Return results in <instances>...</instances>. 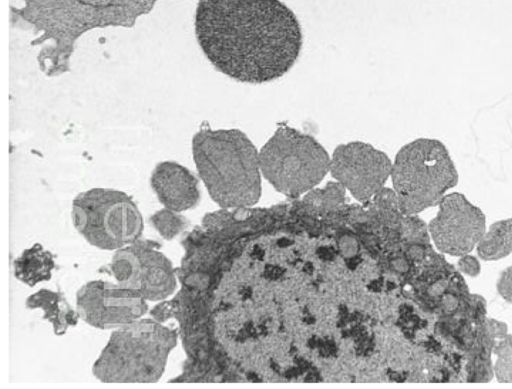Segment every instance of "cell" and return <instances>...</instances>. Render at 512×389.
<instances>
[{
    "label": "cell",
    "mask_w": 512,
    "mask_h": 389,
    "mask_svg": "<svg viewBox=\"0 0 512 389\" xmlns=\"http://www.w3.org/2000/svg\"><path fill=\"white\" fill-rule=\"evenodd\" d=\"M194 29L213 67L247 84L284 76L303 44L296 15L280 0H198Z\"/></svg>",
    "instance_id": "obj_1"
},
{
    "label": "cell",
    "mask_w": 512,
    "mask_h": 389,
    "mask_svg": "<svg viewBox=\"0 0 512 389\" xmlns=\"http://www.w3.org/2000/svg\"><path fill=\"white\" fill-rule=\"evenodd\" d=\"M160 0H21L10 8L11 25L34 36L37 62L47 77L71 70L78 39L93 29L131 28Z\"/></svg>",
    "instance_id": "obj_2"
},
{
    "label": "cell",
    "mask_w": 512,
    "mask_h": 389,
    "mask_svg": "<svg viewBox=\"0 0 512 389\" xmlns=\"http://www.w3.org/2000/svg\"><path fill=\"white\" fill-rule=\"evenodd\" d=\"M192 156L211 199L222 208H243L261 196L259 151L239 129L200 128Z\"/></svg>",
    "instance_id": "obj_3"
},
{
    "label": "cell",
    "mask_w": 512,
    "mask_h": 389,
    "mask_svg": "<svg viewBox=\"0 0 512 389\" xmlns=\"http://www.w3.org/2000/svg\"><path fill=\"white\" fill-rule=\"evenodd\" d=\"M178 332L152 319L114 330L96 359L93 375L104 383H156L163 375Z\"/></svg>",
    "instance_id": "obj_4"
},
{
    "label": "cell",
    "mask_w": 512,
    "mask_h": 389,
    "mask_svg": "<svg viewBox=\"0 0 512 389\" xmlns=\"http://www.w3.org/2000/svg\"><path fill=\"white\" fill-rule=\"evenodd\" d=\"M390 177L405 215L437 206L459 180L447 147L435 138H417L403 145L392 162Z\"/></svg>",
    "instance_id": "obj_5"
},
{
    "label": "cell",
    "mask_w": 512,
    "mask_h": 389,
    "mask_svg": "<svg viewBox=\"0 0 512 389\" xmlns=\"http://www.w3.org/2000/svg\"><path fill=\"white\" fill-rule=\"evenodd\" d=\"M331 157L311 135L281 123L259 151L262 175L280 193L298 197L318 185Z\"/></svg>",
    "instance_id": "obj_6"
},
{
    "label": "cell",
    "mask_w": 512,
    "mask_h": 389,
    "mask_svg": "<svg viewBox=\"0 0 512 389\" xmlns=\"http://www.w3.org/2000/svg\"><path fill=\"white\" fill-rule=\"evenodd\" d=\"M72 222L92 246L116 251L140 239L143 218L133 198L123 191L95 187L72 201Z\"/></svg>",
    "instance_id": "obj_7"
},
{
    "label": "cell",
    "mask_w": 512,
    "mask_h": 389,
    "mask_svg": "<svg viewBox=\"0 0 512 389\" xmlns=\"http://www.w3.org/2000/svg\"><path fill=\"white\" fill-rule=\"evenodd\" d=\"M151 240H140L116 250L108 270L119 285L138 292L148 301L172 295L177 286L171 261Z\"/></svg>",
    "instance_id": "obj_8"
},
{
    "label": "cell",
    "mask_w": 512,
    "mask_h": 389,
    "mask_svg": "<svg viewBox=\"0 0 512 389\" xmlns=\"http://www.w3.org/2000/svg\"><path fill=\"white\" fill-rule=\"evenodd\" d=\"M392 161L371 144L352 141L338 145L331 157L330 173L360 202L371 200L391 175Z\"/></svg>",
    "instance_id": "obj_9"
},
{
    "label": "cell",
    "mask_w": 512,
    "mask_h": 389,
    "mask_svg": "<svg viewBox=\"0 0 512 389\" xmlns=\"http://www.w3.org/2000/svg\"><path fill=\"white\" fill-rule=\"evenodd\" d=\"M147 300L118 283L92 280L76 294L79 317L97 329H116L140 319L148 310Z\"/></svg>",
    "instance_id": "obj_10"
},
{
    "label": "cell",
    "mask_w": 512,
    "mask_h": 389,
    "mask_svg": "<svg viewBox=\"0 0 512 389\" xmlns=\"http://www.w3.org/2000/svg\"><path fill=\"white\" fill-rule=\"evenodd\" d=\"M438 206L436 216L429 223L437 249L459 257L470 253L486 231L482 210L459 192L444 195Z\"/></svg>",
    "instance_id": "obj_11"
},
{
    "label": "cell",
    "mask_w": 512,
    "mask_h": 389,
    "mask_svg": "<svg viewBox=\"0 0 512 389\" xmlns=\"http://www.w3.org/2000/svg\"><path fill=\"white\" fill-rule=\"evenodd\" d=\"M150 186L164 208L182 212L196 207L200 201L198 178L175 161H162L151 172Z\"/></svg>",
    "instance_id": "obj_12"
},
{
    "label": "cell",
    "mask_w": 512,
    "mask_h": 389,
    "mask_svg": "<svg viewBox=\"0 0 512 389\" xmlns=\"http://www.w3.org/2000/svg\"><path fill=\"white\" fill-rule=\"evenodd\" d=\"M25 304L29 309H40L43 318L52 324L58 336L65 334L69 327L78 322V312L74 311L61 292L43 288L30 295Z\"/></svg>",
    "instance_id": "obj_13"
},
{
    "label": "cell",
    "mask_w": 512,
    "mask_h": 389,
    "mask_svg": "<svg viewBox=\"0 0 512 389\" xmlns=\"http://www.w3.org/2000/svg\"><path fill=\"white\" fill-rule=\"evenodd\" d=\"M54 268V255L39 243L25 249L13 262L14 276L32 287L48 281Z\"/></svg>",
    "instance_id": "obj_14"
},
{
    "label": "cell",
    "mask_w": 512,
    "mask_h": 389,
    "mask_svg": "<svg viewBox=\"0 0 512 389\" xmlns=\"http://www.w3.org/2000/svg\"><path fill=\"white\" fill-rule=\"evenodd\" d=\"M478 256L495 261L512 253V217L492 223L476 245Z\"/></svg>",
    "instance_id": "obj_15"
},
{
    "label": "cell",
    "mask_w": 512,
    "mask_h": 389,
    "mask_svg": "<svg viewBox=\"0 0 512 389\" xmlns=\"http://www.w3.org/2000/svg\"><path fill=\"white\" fill-rule=\"evenodd\" d=\"M345 191L339 182H329L322 189L308 191L304 201L316 209H333L344 201Z\"/></svg>",
    "instance_id": "obj_16"
},
{
    "label": "cell",
    "mask_w": 512,
    "mask_h": 389,
    "mask_svg": "<svg viewBox=\"0 0 512 389\" xmlns=\"http://www.w3.org/2000/svg\"><path fill=\"white\" fill-rule=\"evenodd\" d=\"M150 222L166 240H172L187 226L188 221L179 212L163 208L150 217Z\"/></svg>",
    "instance_id": "obj_17"
},
{
    "label": "cell",
    "mask_w": 512,
    "mask_h": 389,
    "mask_svg": "<svg viewBox=\"0 0 512 389\" xmlns=\"http://www.w3.org/2000/svg\"><path fill=\"white\" fill-rule=\"evenodd\" d=\"M496 356L494 374L499 383H512V335L505 334L493 348Z\"/></svg>",
    "instance_id": "obj_18"
},
{
    "label": "cell",
    "mask_w": 512,
    "mask_h": 389,
    "mask_svg": "<svg viewBox=\"0 0 512 389\" xmlns=\"http://www.w3.org/2000/svg\"><path fill=\"white\" fill-rule=\"evenodd\" d=\"M496 290L503 300L512 304V265L500 273Z\"/></svg>",
    "instance_id": "obj_19"
},
{
    "label": "cell",
    "mask_w": 512,
    "mask_h": 389,
    "mask_svg": "<svg viewBox=\"0 0 512 389\" xmlns=\"http://www.w3.org/2000/svg\"><path fill=\"white\" fill-rule=\"evenodd\" d=\"M457 265L461 272L471 277L479 275L481 271L478 259L468 254L460 256Z\"/></svg>",
    "instance_id": "obj_20"
}]
</instances>
